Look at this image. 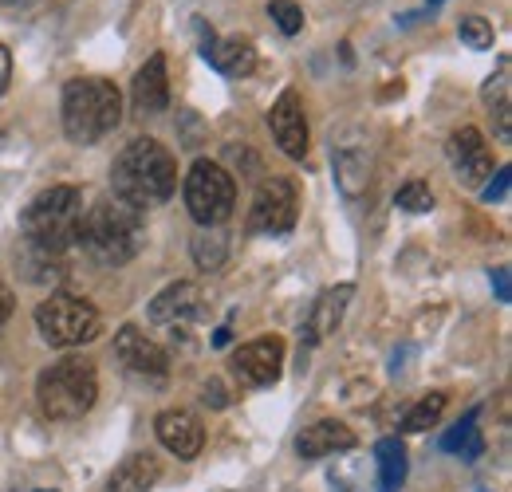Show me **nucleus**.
I'll use <instances>...</instances> for the list:
<instances>
[{
	"mask_svg": "<svg viewBox=\"0 0 512 492\" xmlns=\"http://www.w3.org/2000/svg\"><path fill=\"white\" fill-rule=\"evenodd\" d=\"M111 189L119 201H127L134 209H154L174 197L178 162L158 138H134L111 166Z\"/></svg>",
	"mask_w": 512,
	"mask_h": 492,
	"instance_id": "nucleus-1",
	"label": "nucleus"
},
{
	"mask_svg": "<svg viewBox=\"0 0 512 492\" xmlns=\"http://www.w3.org/2000/svg\"><path fill=\"white\" fill-rule=\"evenodd\" d=\"M146 245V217L142 209H134L119 197H99L91 209H83V225H79V248L103 264V268H119L134 260Z\"/></svg>",
	"mask_w": 512,
	"mask_h": 492,
	"instance_id": "nucleus-2",
	"label": "nucleus"
},
{
	"mask_svg": "<svg viewBox=\"0 0 512 492\" xmlns=\"http://www.w3.org/2000/svg\"><path fill=\"white\" fill-rule=\"evenodd\" d=\"M83 225V193L75 185H52L44 189L20 217V233L32 252L64 256L67 248L79 245Z\"/></svg>",
	"mask_w": 512,
	"mask_h": 492,
	"instance_id": "nucleus-3",
	"label": "nucleus"
},
{
	"mask_svg": "<svg viewBox=\"0 0 512 492\" xmlns=\"http://www.w3.org/2000/svg\"><path fill=\"white\" fill-rule=\"evenodd\" d=\"M64 134L75 146H95L99 138H107L115 126L123 123V95L111 79L87 75V79H71L64 83Z\"/></svg>",
	"mask_w": 512,
	"mask_h": 492,
	"instance_id": "nucleus-4",
	"label": "nucleus"
},
{
	"mask_svg": "<svg viewBox=\"0 0 512 492\" xmlns=\"http://www.w3.org/2000/svg\"><path fill=\"white\" fill-rule=\"evenodd\" d=\"M95 398H99V374L87 359H60L36 378V402L52 422H79L83 414H91Z\"/></svg>",
	"mask_w": 512,
	"mask_h": 492,
	"instance_id": "nucleus-5",
	"label": "nucleus"
},
{
	"mask_svg": "<svg viewBox=\"0 0 512 492\" xmlns=\"http://www.w3.org/2000/svg\"><path fill=\"white\" fill-rule=\"evenodd\" d=\"M182 197H186V209H190V217L201 229H217L237 209V182L221 162L197 158L190 166V174H186Z\"/></svg>",
	"mask_w": 512,
	"mask_h": 492,
	"instance_id": "nucleus-6",
	"label": "nucleus"
},
{
	"mask_svg": "<svg viewBox=\"0 0 512 492\" xmlns=\"http://www.w3.org/2000/svg\"><path fill=\"white\" fill-rule=\"evenodd\" d=\"M36 327L44 335L48 347H60V351H71V347H83L99 335L103 319L91 300L83 296H67V292H52L44 304H36Z\"/></svg>",
	"mask_w": 512,
	"mask_h": 492,
	"instance_id": "nucleus-7",
	"label": "nucleus"
},
{
	"mask_svg": "<svg viewBox=\"0 0 512 492\" xmlns=\"http://www.w3.org/2000/svg\"><path fill=\"white\" fill-rule=\"evenodd\" d=\"M331 170H335V185L343 197L355 201L367 193L371 170H375V146L363 126H339L331 134Z\"/></svg>",
	"mask_w": 512,
	"mask_h": 492,
	"instance_id": "nucleus-8",
	"label": "nucleus"
},
{
	"mask_svg": "<svg viewBox=\"0 0 512 492\" xmlns=\"http://www.w3.org/2000/svg\"><path fill=\"white\" fill-rule=\"evenodd\" d=\"M300 217V193L288 178H268L260 182L249 209V229L264 233V237H288L296 229Z\"/></svg>",
	"mask_w": 512,
	"mask_h": 492,
	"instance_id": "nucleus-9",
	"label": "nucleus"
},
{
	"mask_svg": "<svg viewBox=\"0 0 512 492\" xmlns=\"http://www.w3.org/2000/svg\"><path fill=\"white\" fill-rule=\"evenodd\" d=\"M446 158L457 174V182L469 185V189H481V185L493 178V154L481 138L477 126H457L446 138Z\"/></svg>",
	"mask_w": 512,
	"mask_h": 492,
	"instance_id": "nucleus-10",
	"label": "nucleus"
},
{
	"mask_svg": "<svg viewBox=\"0 0 512 492\" xmlns=\"http://www.w3.org/2000/svg\"><path fill=\"white\" fill-rule=\"evenodd\" d=\"M280 370H284V343L276 335H260L253 343H241L233 351V374L245 382V386H276L280 382Z\"/></svg>",
	"mask_w": 512,
	"mask_h": 492,
	"instance_id": "nucleus-11",
	"label": "nucleus"
},
{
	"mask_svg": "<svg viewBox=\"0 0 512 492\" xmlns=\"http://www.w3.org/2000/svg\"><path fill=\"white\" fill-rule=\"evenodd\" d=\"M268 130H272L276 146H280L292 162H300V158L308 154V119H304V103H300L296 91H284V95L272 103V111H268Z\"/></svg>",
	"mask_w": 512,
	"mask_h": 492,
	"instance_id": "nucleus-12",
	"label": "nucleus"
},
{
	"mask_svg": "<svg viewBox=\"0 0 512 492\" xmlns=\"http://www.w3.org/2000/svg\"><path fill=\"white\" fill-rule=\"evenodd\" d=\"M115 359L130 370V374H138V378H166L170 374V355L150 339V335H142L138 327H119V335H115Z\"/></svg>",
	"mask_w": 512,
	"mask_h": 492,
	"instance_id": "nucleus-13",
	"label": "nucleus"
},
{
	"mask_svg": "<svg viewBox=\"0 0 512 492\" xmlns=\"http://www.w3.org/2000/svg\"><path fill=\"white\" fill-rule=\"evenodd\" d=\"M130 103H134V115H142V119H154L170 107V71H166L162 52L138 67V75L130 83Z\"/></svg>",
	"mask_w": 512,
	"mask_h": 492,
	"instance_id": "nucleus-14",
	"label": "nucleus"
},
{
	"mask_svg": "<svg viewBox=\"0 0 512 492\" xmlns=\"http://www.w3.org/2000/svg\"><path fill=\"white\" fill-rule=\"evenodd\" d=\"M197 315H201V288L190 280H178L150 300V323H158V327L178 331V327H190Z\"/></svg>",
	"mask_w": 512,
	"mask_h": 492,
	"instance_id": "nucleus-15",
	"label": "nucleus"
},
{
	"mask_svg": "<svg viewBox=\"0 0 512 492\" xmlns=\"http://www.w3.org/2000/svg\"><path fill=\"white\" fill-rule=\"evenodd\" d=\"M154 433H158L162 449L174 453L178 461H193L201 453V445H205V430H201V422L193 418L190 410H162L158 422H154Z\"/></svg>",
	"mask_w": 512,
	"mask_h": 492,
	"instance_id": "nucleus-16",
	"label": "nucleus"
},
{
	"mask_svg": "<svg viewBox=\"0 0 512 492\" xmlns=\"http://www.w3.org/2000/svg\"><path fill=\"white\" fill-rule=\"evenodd\" d=\"M201 56L205 63L213 67V71H221V75H229V79H245V75H253L256 71V48L253 40H245V36H225V40H217L213 32L201 40Z\"/></svg>",
	"mask_w": 512,
	"mask_h": 492,
	"instance_id": "nucleus-17",
	"label": "nucleus"
},
{
	"mask_svg": "<svg viewBox=\"0 0 512 492\" xmlns=\"http://www.w3.org/2000/svg\"><path fill=\"white\" fill-rule=\"evenodd\" d=\"M351 300H355V284H335V288L320 292V300L312 304L308 323H304L300 335H308V343H320L323 335H331L339 327V319H343V311H347Z\"/></svg>",
	"mask_w": 512,
	"mask_h": 492,
	"instance_id": "nucleus-18",
	"label": "nucleus"
},
{
	"mask_svg": "<svg viewBox=\"0 0 512 492\" xmlns=\"http://www.w3.org/2000/svg\"><path fill=\"white\" fill-rule=\"evenodd\" d=\"M347 449H355V433L347 430L343 422H331V418L308 426V430L296 437V453H300L304 461H320V457L347 453Z\"/></svg>",
	"mask_w": 512,
	"mask_h": 492,
	"instance_id": "nucleus-19",
	"label": "nucleus"
},
{
	"mask_svg": "<svg viewBox=\"0 0 512 492\" xmlns=\"http://www.w3.org/2000/svg\"><path fill=\"white\" fill-rule=\"evenodd\" d=\"M162 477V465L154 453H130L127 461H119V469L111 473L107 492H150Z\"/></svg>",
	"mask_w": 512,
	"mask_h": 492,
	"instance_id": "nucleus-20",
	"label": "nucleus"
},
{
	"mask_svg": "<svg viewBox=\"0 0 512 492\" xmlns=\"http://www.w3.org/2000/svg\"><path fill=\"white\" fill-rule=\"evenodd\" d=\"M190 252H193V264L201 272H217L229 260V237L221 233V225L217 229H197L190 241Z\"/></svg>",
	"mask_w": 512,
	"mask_h": 492,
	"instance_id": "nucleus-21",
	"label": "nucleus"
},
{
	"mask_svg": "<svg viewBox=\"0 0 512 492\" xmlns=\"http://www.w3.org/2000/svg\"><path fill=\"white\" fill-rule=\"evenodd\" d=\"M375 457H379V485L383 492H398L406 481V445L398 437H383L375 445Z\"/></svg>",
	"mask_w": 512,
	"mask_h": 492,
	"instance_id": "nucleus-22",
	"label": "nucleus"
},
{
	"mask_svg": "<svg viewBox=\"0 0 512 492\" xmlns=\"http://www.w3.org/2000/svg\"><path fill=\"white\" fill-rule=\"evenodd\" d=\"M477 414H481V410H469V414L442 437V449H446V453H461V461H477V457H481V445H485V441H481V430H473V426H477Z\"/></svg>",
	"mask_w": 512,
	"mask_h": 492,
	"instance_id": "nucleus-23",
	"label": "nucleus"
},
{
	"mask_svg": "<svg viewBox=\"0 0 512 492\" xmlns=\"http://www.w3.org/2000/svg\"><path fill=\"white\" fill-rule=\"evenodd\" d=\"M442 414H446V394H442V390H434V394L418 398V402L406 410V418H402V430H406V433L434 430V426L442 422Z\"/></svg>",
	"mask_w": 512,
	"mask_h": 492,
	"instance_id": "nucleus-24",
	"label": "nucleus"
},
{
	"mask_svg": "<svg viewBox=\"0 0 512 492\" xmlns=\"http://www.w3.org/2000/svg\"><path fill=\"white\" fill-rule=\"evenodd\" d=\"M457 36H461V44L473 48V52H489L493 40H497V32H493V24H489L485 16H461V20H457Z\"/></svg>",
	"mask_w": 512,
	"mask_h": 492,
	"instance_id": "nucleus-25",
	"label": "nucleus"
},
{
	"mask_svg": "<svg viewBox=\"0 0 512 492\" xmlns=\"http://www.w3.org/2000/svg\"><path fill=\"white\" fill-rule=\"evenodd\" d=\"M268 16L276 20V28L284 36H300L304 32V8L296 0H268Z\"/></svg>",
	"mask_w": 512,
	"mask_h": 492,
	"instance_id": "nucleus-26",
	"label": "nucleus"
},
{
	"mask_svg": "<svg viewBox=\"0 0 512 492\" xmlns=\"http://www.w3.org/2000/svg\"><path fill=\"white\" fill-rule=\"evenodd\" d=\"M398 209H406V213H430L434 209V193H430V185L426 182H406L402 189H398Z\"/></svg>",
	"mask_w": 512,
	"mask_h": 492,
	"instance_id": "nucleus-27",
	"label": "nucleus"
},
{
	"mask_svg": "<svg viewBox=\"0 0 512 492\" xmlns=\"http://www.w3.org/2000/svg\"><path fill=\"white\" fill-rule=\"evenodd\" d=\"M509 75H512V63L501 60L497 75H489V79H485V87H481V99H485L489 107H501V103H509V91H512Z\"/></svg>",
	"mask_w": 512,
	"mask_h": 492,
	"instance_id": "nucleus-28",
	"label": "nucleus"
},
{
	"mask_svg": "<svg viewBox=\"0 0 512 492\" xmlns=\"http://www.w3.org/2000/svg\"><path fill=\"white\" fill-rule=\"evenodd\" d=\"M509 182H512V170H509V166H501L493 182L481 185V201H485V205H493V201H505V197H509Z\"/></svg>",
	"mask_w": 512,
	"mask_h": 492,
	"instance_id": "nucleus-29",
	"label": "nucleus"
},
{
	"mask_svg": "<svg viewBox=\"0 0 512 492\" xmlns=\"http://www.w3.org/2000/svg\"><path fill=\"white\" fill-rule=\"evenodd\" d=\"M201 402H205V406H213V410H225V406H229V390H225V382L209 378V382L201 386Z\"/></svg>",
	"mask_w": 512,
	"mask_h": 492,
	"instance_id": "nucleus-30",
	"label": "nucleus"
},
{
	"mask_svg": "<svg viewBox=\"0 0 512 492\" xmlns=\"http://www.w3.org/2000/svg\"><path fill=\"white\" fill-rule=\"evenodd\" d=\"M489 280H493V292H497V300H501V304H509V300H512L509 268H493V272H489Z\"/></svg>",
	"mask_w": 512,
	"mask_h": 492,
	"instance_id": "nucleus-31",
	"label": "nucleus"
},
{
	"mask_svg": "<svg viewBox=\"0 0 512 492\" xmlns=\"http://www.w3.org/2000/svg\"><path fill=\"white\" fill-rule=\"evenodd\" d=\"M8 79H12V52L0 44V95L8 91Z\"/></svg>",
	"mask_w": 512,
	"mask_h": 492,
	"instance_id": "nucleus-32",
	"label": "nucleus"
},
{
	"mask_svg": "<svg viewBox=\"0 0 512 492\" xmlns=\"http://www.w3.org/2000/svg\"><path fill=\"white\" fill-rule=\"evenodd\" d=\"M12 304H16V296H12V288H8L4 280H0V323H4L8 315H12Z\"/></svg>",
	"mask_w": 512,
	"mask_h": 492,
	"instance_id": "nucleus-33",
	"label": "nucleus"
},
{
	"mask_svg": "<svg viewBox=\"0 0 512 492\" xmlns=\"http://www.w3.org/2000/svg\"><path fill=\"white\" fill-rule=\"evenodd\" d=\"M229 339H233V331H229V327H217V335H213V347H229Z\"/></svg>",
	"mask_w": 512,
	"mask_h": 492,
	"instance_id": "nucleus-34",
	"label": "nucleus"
},
{
	"mask_svg": "<svg viewBox=\"0 0 512 492\" xmlns=\"http://www.w3.org/2000/svg\"><path fill=\"white\" fill-rule=\"evenodd\" d=\"M28 4H32V0H0L4 12H20V8H28Z\"/></svg>",
	"mask_w": 512,
	"mask_h": 492,
	"instance_id": "nucleus-35",
	"label": "nucleus"
},
{
	"mask_svg": "<svg viewBox=\"0 0 512 492\" xmlns=\"http://www.w3.org/2000/svg\"><path fill=\"white\" fill-rule=\"evenodd\" d=\"M4 138H8V134H4V130H0V146H4Z\"/></svg>",
	"mask_w": 512,
	"mask_h": 492,
	"instance_id": "nucleus-36",
	"label": "nucleus"
}]
</instances>
